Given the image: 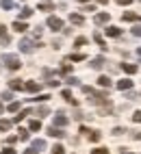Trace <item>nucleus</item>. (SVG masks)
Returning a JSON list of instances; mask_svg holds the SVG:
<instances>
[{
  "instance_id": "nucleus-1",
  "label": "nucleus",
  "mask_w": 141,
  "mask_h": 154,
  "mask_svg": "<svg viewBox=\"0 0 141 154\" xmlns=\"http://www.w3.org/2000/svg\"><path fill=\"white\" fill-rule=\"evenodd\" d=\"M2 63L7 65V69H11V72H15V69L22 67V63H20V57H17V54H5V57H2Z\"/></svg>"
},
{
  "instance_id": "nucleus-2",
  "label": "nucleus",
  "mask_w": 141,
  "mask_h": 154,
  "mask_svg": "<svg viewBox=\"0 0 141 154\" xmlns=\"http://www.w3.org/2000/svg\"><path fill=\"white\" fill-rule=\"evenodd\" d=\"M37 46H41V44H35V42H31L28 37H24L22 42H20V50H22V52H26V54H28V52H33Z\"/></svg>"
},
{
  "instance_id": "nucleus-3",
  "label": "nucleus",
  "mask_w": 141,
  "mask_h": 154,
  "mask_svg": "<svg viewBox=\"0 0 141 154\" xmlns=\"http://www.w3.org/2000/svg\"><path fill=\"white\" fill-rule=\"evenodd\" d=\"M48 26H50V30H63V20L57 17V15H50L48 17Z\"/></svg>"
},
{
  "instance_id": "nucleus-4",
  "label": "nucleus",
  "mask_w": 141,
  "mask_h": 154,
  "mask_svg": "<svg viewBox=\"0 0 141 154\" xmlns=\"http://www.w3.org/2000/svg\"><path fill=\"white\" fill-rule=\"evenodd\" d=\"M67 117H65V113H57L54 115V126H59V128H65L67 126Z\"/></svg>"
},
{
  "instance_id": "nucleus-5",
  "label": "nucleus",
  "mask_w": 141,
  "mask_h": 154,
  "mask_svg": "<svg viewBox=\"0 0 141 154\" xmlns=\"http://www.w3.org/2000/svg\"><path fill=\"white\" fill-rule=\"evenodd\" d=\"M48 135H50V137H54V139H63V137H65V132L59 128V126H50V128H48Z\"/></svg>"
},
{
  "instance_id": "nucleus-6",
  "label": "nucleus",
  "mask_w": 141,
  "mask_h": 154,
  "mask_svg": "<svg viewBox=\"0 0 141 154\" xmlns=\"http://www.w3.org/2000/svg\"><path fill=\"white\" fill-rule=\"evenodd\" d=\"M11 28L15 30V33H26V30H28V24H26V22H22V20H17V22H13V24H11Z\"/></svg>"
},
{
  "instance_id": "nucleus-7",
  "label": "nucleus",
  "mask_w": 141,
  "mask_h": 154,
  "mask_svg": "<svg viewBox=\"0 0 141 154\" xmlns=\"http://www.w3.org/2000/svg\"><path fill=\"white\" fill-rule=\"evenodd\" d=\"M0 42H2V46L11 44V37H9V33H7V26H0Z\"/></svg>"
},
{
  "instance_id": "nucleus-8",
  "label": "nucleus",
  "mask_w": 141,
  "mask_h": 154,
  "mask_svg": "<svg viewBox=\"0 0 141 154\" xmlns=\"http://www.w3.org/2000/svg\"><path fill=\"white\" fill-rule=\"evenodd\" d=\"M61 96H63V98H65V100L69 102V104H74V106H78V100H76V98L72 96V91H69V89H63V91H61Z\"/></svg>"
},
{
  "instance_id": "nucleus-9",
  "label": "nucleus",
  "mask_w": 141,
  "mask_h": 154,
  "mask_svg": "<svg viewBox=\"0 0 141 154\" xmlns=\"http://www.w3.org/2000/svg\"><path fill=\"white\" fill-rule=\"evenodd\" d=\"M122 17H124V22H141V15H137L133 11H126Z\"/></svg>"
},
{
  "instance_id": "nucleus-10",
  "label": "nucleus",
  "mask_w": 141,
  "mask_h": 154,
  "mask_svg": "<svg viewBox=\"0 0 141 154\" xmlns=\"http://www.w3.org/2000/svg\"><path fill=\"white\" fill-rule=\"evenodd\" d=\"M69 22H72V24H85V17L83 15H80V13H69Z\"/></svg>"
},
{
  "instance_id": "nucleus-11",
  "label": "nucleus",
  "mask_w": 141,
  "mask_h": 154,
  "mask_svg": "<svg viewBox=\"0 0 141 154\" xmlns=\"http://www.w3.org/2000/svg\"><path fill=\"white\" fill-rule=\"evenodd\" d=\"M130 87H133V80H128V78H124V80H119V83H117V89L119 91H128Z\"/></svg>"
},
{
  "instance_id": "nucleus-12",
  "label": "nucleus",
  "mask_w": 141,
  "mask_h": 154,
  "mask_svg": "<svg viewBox=\"0 0 141 154\" xmlns=\"http://www.w3.org/2000/svg\"><path fill=\"white\" fill-rule=\"evenodd\" d=\"M109 20H111V15H109V13H98V15L93 17V22H96V24H106Z\"/></svg>"
},
{
  "instance_id": "nucleus-13",
  "label": "nucleus",
  "mask_w": 141,
  "mask_h": 154,
  "mask_svg": "<svg viewBox=\"0 0 141 154\" xmlns=\"http://www.w3.org/2000/svg\"><path fill=\"white\" fill-rule=\"evenodd\" d=\"M104 63H106L104 57H96V59L91 61V67H93V69H100V67H104Z\"/></svg>"
},
{
  "instance_id": "nucleus-14",
  "label": "nucleus",
  "mask_w": 141,
  "mask_h": 154,
  "mask_svg": "<svg viewBox=\"0 0 141 154\" xmlns=\"http://www.w3.org/2000/svg\"><path fill=\"white\" fill-rule=\"evenodd\" d=\"M9 87H11L13 91H20V89H24V83H22L20 78H13L11 83H9Z\"/></svg>"
},
{
  "instance_id": "nucleus-15",
  "label": "nucleus",
  "mask_w": 141,
  "mask_h": 154,
  "mask_svg": "<svg viewBox=\"0 0 141 154\" xmlns=\"http://www.w3.org/2000/svg\"><path fill=\"white\" fill-rule=\"evenodd\" d=\"M122 69L126 74H137V65H133V63H122Z\"/></svg>"
},
{
  "instance_id": "nucleus-16",
  "label": "nucleus",
  "mask_w": 141,
  "mask_h": 154,
  "mask_svg": "<svg viewBox=\"0 0 141 154\" xmlns=\"http://www.w3.org/2000/svg\"><path fill=\"white\" fill-rule=\"evenodd\" d=\"M31 15H33V9H28V7H22V9H20V17H22V20H28Z\"/></svg>"
},
{
  "instance_id": "nucleus-17",
  "label": "nucleus",
  "mask_w": 141,
  "mask_h": 154,
  "mask_svg": "<svg viewBox=\"0 0 141 154\" xmlns=\"http://www.w3.org/2000/svg\"><path fill=\"white\" fill-rule=\"evenodd\" d=\"M106 35H109V37H119V35H122V30H119L117 26H109V28H106Z\"/></svg>"
},
{
  "instance_id": "nucleus-18",
  "label": "nucleus",
  "mask_w": 141,
  "mask_h": 154,
  "mask_svg": "<svg viewBox=\"0 0 141 154\" xmlns=\"http://www.w3.org/2000/svg\"><path fill=\"white\" fill-rule=\"evenodd\" d=\"M31 146H33V148L39 152V150H46V141H44V139H35V141L31 143Z\"/></svg>"
},
{
  "instance_id": "nucleus-19",
  "label": "nucleus",
  "mask_w": 141,
  "mask_h": 154,
  "mask_svg": "<svg viewBox=\"0 0 141 154\" xmlns=\"http://www.w3.org/2000/svg\"><path fill=\"white\" fill-rule=\"evenodd\" d=\"M24 89H26V91H31V94H37V91H39V83H26Z\"/></svg>"
},
{
  "instance_id": "nucleus-20",
  "label": "nucleus",
  "mask_w": 141,
  "mask_h": 154,
  "mask_svg": "<svg viewBox=\"0 0 141 154\" xmlns=\"http://www.w3.org/2000/svg\"><path fill=\"white\" fill-rule=\"evenodd\" d=\"M31 113H33L31 109H24L22 113H20V115H15V117H13V122H15V124H17V122H22V119H24L26 115H31Z\"/></svg>"
},
{
  "instance_id": "nucleus-21",
  "label": "nucleus",
  "mask_w": 141,
  "mask_h": 154,
  "mask_svg": "<svg viewBox=\"0 0 141 154\" xmlns=\"http://www.w3.org/2000/svg\"><path fill=\"white\" fill-rule=\"evenodd\" d=\"M98 85H100V87H111L113 83H111L109 76H100V78H98Z\"/></svg>"
},
{
  "instance_id": "nucleus-22",
  "label": "nucleus",
  "mask_w": 141,
  "mask_h": 154,
  "mask_svg": "<svg viewBox=\"0 0 141 154\" xmlns=\"http://www.w3.org/2000/svg\"><path fill=\"white\" fill-rule=\"evenodd\" d=\"M93 39H96V44H98L100 48H102V50H106V48H109V46L104 44V39H102V37H100V33H93Z\"/></svg>"
},
{
  "instance_id": "nucleus-23",
  "label": "nucleus",
  "mask_w": 141,
  "mask_h": 154,
  "mask_svg": "<svg viewBox=\"0 0 141 154\" xmlns=\"http://www.w3.org/2000/svg\"><path fill=\"white\" fill-rule=\"evenodd\" d=\"M28 100H33V102H48V100H50V94H41V96H35V98H28Z\"/></svg>"
},
{
  "instance_id": "nucleus-24",
  "label": "nucleus",
  "mask_w": 141,
  "mask_h": 154,
  "mask_svg": "<svg viewBox=\"0 0 141 154\" xmlns=\"http://www.w3.org/2000/svg\"><path fill=\"white\" fill-rule=\"evenodd\" d=\"M87 44V37H76L74 39V48H83Z\"/></svg>"
},
{
  "instance_id": "nucleus-25",
  "label": "nucleus",
  "mask_w": 141,
  "mask_h": 154,
  "mask_svg": "<svg viewBox=\"0 0 141 154\" xmlns=\"http://www.w3.org/2000/svg\"><path fill=\"white\" fill-rule=\"evenodd\" d=\"M48 113H50V109H48V106H39V109L35 111V115H39V117H46Z\"/></svg>"
},
{
  "instance_id": "nucleus-26",
  "label": "nucleus",
  "mask_w": 141,
  "mask_h": 154,
  "mask_svg": "<svg viewBox=\"0 0 141 154\" xmlns=\"http://www.w3.org/2000/svg\"><path fill=\"white\" fill-rule=\"evenodd\" d=\"M87 137H89V141H100V137H102V135H100L98 130H89V135H87Z\"/></svg>"
},
{
  "instance_id": "nucleus-27",
  "label": "nucleus",
  "mask_w": 141,
  "mask_h": 154,
  "mask_svg": "<svg viewBox=\"0 0 141 154\" xmlns=\"http://www.w3.org/2000/svg\"><path fill=\"white\" fill-rule=\"evenodd\" d=\"M0 130H11V122H9V119H0Z\"/></svg>"
},
{
  "instance_id": "nucleus-28",
  "label": "nucleus",
  "mask_w": 141,
  "mask_h": 154,
  "mask_svg": "<svg viewBox=\"0 0 141 154\" xmlns=\"http://www.w3.org/2000/svg\"><path fill=\"white\" fill-rule=\"evenodd\" d=\"M0 7H2V9H15V2H13V0H2Z\"/></svg>"
},
{
  "instance_id": "nucleus-29",
  "label": "nucleus",
  "mask_w": 141,
  "mask_h": 154,
  "mask_svg": "<svg viewBox=\"0 0 141 154\" xmlns=\"http://www.w3.org/2000/svg\"><path fill=\"white\" fill-rule=\"evenodd\" d=\"M17 132H20V135H17V139H22V141H28V130H26V128H20Z\"/></svg>"
},
{
  "instance_id": "nucleus-30",
  "label": "nucleus",
  "mask_w": 141,
  "mask_h": 154,
  "mask_svg": "<svg viewBox=\"0 0 141 154\" xmlns=\"http://www.w3.org/2000/svg\"><path fill=\"white\" fill-rule=\"evenodd\" d=\"M7 111H9V113H17V111H20V102H11V104L7 106Z\"/></svg>"
},
{
  "instance_id": "nucleus-31",
  "label": "nucleus",
  "mask_w": 141,
  "mask_h": 154,
  "mask_svg": "<svg viewBox=\"0 0 141 154\" xmlns=\"http://www.w3.org/2000/svg\"><path fill=\"white\" fill-rule=\"evenodd\" d=\"M52 154H65V148L61 143H57V146H52Z\"/></svg>"
},
{
  "instance_id": "nucleus-32",
  "label": "nucleus",
  "mask_w": 141,
  "mask_h": 154,
  "mask_svg": "<svg viewBox=\"0 0 141 154\" xmlns=\"http://www.w3.org/2000/svg\"><path fill=\"white\" fill-rule=\"evenodd\" d=\"M87 57L85 54H80V52H74V54H69V61H85Z\"/></svg>"
},
{
  "instance_id": "nucleus-33",
  "label": "nucleus",
  "mask_w": 141,
  "mask_h": 154,
  "mask_svg": "<svg viewBox=\"0 0 141 154\" xmlns=\"http://www.w3.org/2000/svg\"><path fill=\"white\" fill-rule=\"evenodd\" d=\"M28 128H31V130H39V128H41V122H39V119H33L31 124H28Z\"/></svg>"
},
{
  "instance_id": "nucleus-34",
  "label": "nucleus",
  "mask_w": 141,
  "mask_h": 154,
  "mask_svg": "<svg viewBox=\"0 0 141 154\" xmlns=\"http://www.w3.org/2000/svg\"><path fill=\"white\" fill-rule=\"evenodd\" d=\"M39 11H54V7L50 5V2H48V5H41V2H39Z\"/></svg>"
},
{
  "instance_id": "nucleus-35",
  "label": "nucleus",
  "mask_w": 141,
  "mask_h": 154,
  "mask_svg": "<svg viewBox=\"0 0 141 154\" xmlns=\"http://www.w3.org/2000/svg\"><path fill=\"white\" fill-rule=\"evenodd\" d=\"M124 132H128L126 128H122V126H117V128H113V135L115 137H119V135H124Z\"/></svg>"
},
{
  "instance_id": "nucleus-36",
  "label": "nucleus",
  "mask_w": 141,
  "mask_h": 154,
  "mask_svg": "<svg viewBox=\"0 0 141 154\" xmlns=\"http://www.w3.org/2000/svg\"><path fill=\"white\" fill-rule=\"evenodd\" d=\"M59 72H61V74H69V72H72V65L65 63V65H61V69H59Z\"/></svg>"
},
{
  "instance_id": "nucleus-37",
  "label": "nucleus",
  "mask_w": 141,
  "mask_h": 154,
  "mask_svg": "<svg viewBox=\"0 0 141 154\" xmlns=\"http://www.w3.org/2000/svg\"><path fill=\"white\" fill-rule=\"evenodd\" d=\"M91 154H111V150H106V148H96Z\"/></svg>"
},
{
  "instance_id": "nucleus-38",
  "label": "nucleus",
  "mask_w": 141,
  "mask_h": 154,
  "mask_svg": "<svg viewBox=\"0 0 141 154\" xmlns=\"http://www.w3.org/2000/svg\"><path fill=\"white\" fill-rule=\"evenodd\" d=\"M65 83H67V85H78V78H74V76H67V78H65Z\"/></svg>"
},
{
  "instance_id": "nucleus-39",
  "label": "nucleus",
  "mask_w": 141,
  "mask_h": 154,
  "mask_svg": "<svg viewBox=\"0 0 141 154\" xmlns=\"http://www.w3.org/2000/svg\"><path fill=\"white\" fill-rule=\"evenodd\" d=\"M11 98H13L11 91H2V100H11Z\"/></svg>"
},
{
  "instance_id": "nucleus-40",
  "label": "nucleus",
  "mask_w": 141,
  "mask_h": 154,
  "mask_svg": "<svg viewBox=\"0 0 141 154\" xmlns=\"http://www.w3.org/2000/svg\"><path fill=\"white\" fill-rule=\"evenodd\" d=\"M0 154H15L13 148H5V150H0Z\"/></svg>"
},
{
  "instance_id": "nucleus-41",
  "label": "nucleus",
  "mask_w": 141,
  "mask_h": 154,
  "mask_svg": "<svg viewBox=\"0 0 141 154\" xmlns=\"http://www.w3.org/2000/svg\"><path fill=\"white\" fill-rule=\"evenodd\" d=\"M133 119L137 122V124H141V111H137V113H135V115H133Z\"/></svg>"
},
{
  "instance_id": "nucleus-42",
  "label": "nucleus",
  "mask_w": 141,
  "mask_h": 154,
  "mask_svg": "<svg viewBox=\"0 0 141 154\" xmlns=\"http://www.w3.org/2000/svg\"><path fill=\"white\" fill-rule=\"evenodd\" d=\"M133 35H137V37H141V24H139V26H135V28H133Z\"/></svg>"
},
{
  "instance_id": "nucleus-43",
  "label": "nucleus",
  "mask_w": 141,
  "mask_h": 154,
  "mask_svg": "<svg viewBox=\"0 0 141 154\" xmlns=\"http://www.w3.org/2000/svg\"><path fill=\"white\" fill-rule=\"evenodd\" d=\"M46 83H48L50 87H57V85H59V80H54V78H48V80H46Z\"/></svg>"
},
{
  "instance_id": "nucleus-44",
  "label": "nucleus",
  "mask_w": 141,
  "mask_h": 154,
  "mask_svg": "<svg viewBox=\"0 0 141 154\" xmlns=\"http://www.w3.org/2000/svg\"><path fill=\"white\" fill-rule=\"evenodd\" d=\"M24 154H39V152H37V150H35V148L31 146V148H28V150H24Z\"/></svg>"
},
{
  "instance_id": "nucleus-45",
  "label": "nucleus",
  "mask_w": 141,
  "mask_h": 154,
  "mask_svg": "<svg viewBox=\"0 0 141 154\" xmlns=\"http://www.w3.org/2000/svg\"><path fill=\"white\" fill-rule=\"evenodd\" d=\"M83 11H96V7H93V5H85Z\"/></svg>"
},
{
  "instance_id": "nucleus-46",
  "label": "nucleus",
  "mask_w": 141,
  "mask_h": 154,
  "mask_svg": "<svg viewBox=\"0 0 141 154\" xmlns=\"http://www.w3.org/2000/svg\"><path fill=\"white\" fill-rule=\"evenodd\" d=\"M115 2H117V5H124V7H126V5H130V2H133V0H115Z\"/></svg>"
},
{
  "instance_id": "nucleus-47",
  "label": "nucleus",
  "mask_w": 141,
  "mask_h": 154,
  "mask_svg": "<svg viewBox=\"0 0 141 154\" xmlns=\"http://www.w3.org/2000/svg\"><path fill=\"white\" fill-rule=\"evenodd\" d=\"M133 139H141V132H137V130H135V132H133Z\"/></svg>"
},
{
  "instance_id": "nucleus-48",
  "label": "nucleus",
  "mask_w": 141,
  "mask_h": 154,
  "mask_svg": "<svg viewBox=\"0 0 141 154\" xmlns=\"http://www.w3.org/2000/svg\"><path fill=\"white\" fill-rule=\"evenodd\" d=\"M0 113H5V106H2V102H0Z\"/></svg>"
},
{
  "instance_id": "nucleus-49",
  "label": "nucleus",
  "mask_w": 141,
  "mask_h": 154,
  "mask_svg": "<svg viewBox=\"0 0 141 154\" xmlns=\"http://www.w3.org/2000/svg\"><path fill=\"white\" fill-rule=\"evenodd\" d=\"M98 2H102V5H106V2H109V0H98Z\"/></svg>"
},
{
  "instance_id": "nucleus-50",
  "label": "nucleus",
  "mask_w": 141,
  "mask_h": 154,
  "mask_svg": "<svg viewBox=\"0 0 141 154\" xmlns=\"http://www.w3.org/2000/svg\"><path fill=\"white\" fill-rule=\"evenodd\" d=\"M137 54H139V57H141V48H139V50H137Z\"/></svg>"
},
{
  "instance_id": "nucleus-51",
  "label": "nucleus",
  "mask_w": 141,
  "mask_h": 154,
  "mask_svg": "<svg viewBox=\"0 0 141 154\" xmlns=\"http://www.w3.org/2000/svg\"><path fill=\"white\" fill-rule=\"evenodd\" d=\"M78 2H87V0H78Z\"/></svg>"
},
{
  "instance_id": "nucleus-52",
  "label": "nucleus",
  "mask_w": 141,
  "mask_h": 154,
  "mask_svg": "<svg viewBox=\"0 0 141 154\" xmlns=\"http://www.w3.org/2000/svg\"><path fill=\"white\" fill-rule=\"evenodd\" d=\"M39 2H41V0H39Z\"/></svg>"
}]
</instances>
